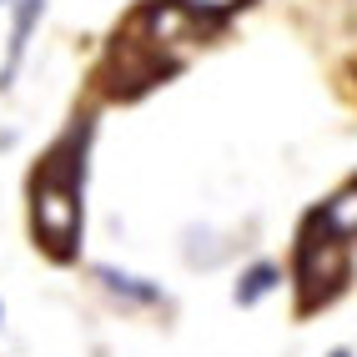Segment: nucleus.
<instances>
[{
  "label": "nucleus",
  "mask_w": 357,
  "mask_h": 357,
  "mask_svg": "<svg viewBox=\"0 0 357 357\" xmlns=\"http://www.w3.org/2000/svg\"><path fill=\"white\" fill-rule=\"evenodd\" d=\"M86 146L91 121L76 126L61 146L31 172V236L45 257L76 261L86 227Z\"/></svg>",
  "instance_id": "f257e3e1"
},
{
  "label": "nucleus",
  "mask_w": 357,
  "mask_h": 357,
  "mask_svg": "<svg viewBox=\"0 0 357 357\" xmlns=\"http://www.w3.org/2000/svg\"><path fill=\"white\" fill-rule=\"evenodd\" d=\"M172 6H181L186 15L197 20V26H217V20L236 15L242 6H252V0H172Z\"/></svg>",
  "instance_id": "0eeeda50"
},
{
  "label": "nucleus",
  "mask_w": 357,
  "mask_h": 357,
  "mask_svg": "<svg viewBox=\"0 0 357 357\" xmlns=\"http://www.w3.org/2000/svg\"><path fill=\"white\" fill-rule=\"evenodd\" d=\"M40 20H45V0H10V40H6V66H0V91L15 86V70L26 66Z\"/></svg>",
  "instance_id": "20e7f679"
},
{
  "label": "nucleus",
  "mask_w": 357,
  "mask_h": 357,
  "mask_svg": "<svg viewBox=\"0 0 357 357\" xmlns=\"http://www.w3.org/2000/svg\"><path fill=\"white\" fill-rule=\"evenodd\" d=\"M91 277H96V287L106 297H116L121 307H166V292H161V282L151 277H141V272H126V267H116V261H96L91 267Z\"/></svg>",
  "instance_id": "7ed1b4c3"
},
{
  "label": "nucleus",
  "mask_w": 357,
  "mask_h": 357,
  "mask_svg": "<svg viewBox=\"0 0 357 357\" xmlns=\"http://www.w3.org/2000/svg\"><path fill=\"white\" fill-rule=\"evenodd\" d=\"M292 277H297V292H302V312H317L347 282V242H337L317 222H307L302 242H297V272Z\"/></svg>",
  "instance_id": "f03ea898"
},
{
  "label": "nucleus",
  "mask_w": 357,
  "mask_h": 357,
  "mask_svg": "<svg viewBox=\"0 0 357 357\" xmlns=\"http://www.w3.org/2000/svg\"><path fill=\"white\" fill-rule=\"evenodd\" d=\"M0 327H6V302H0Z\"/></svg>",
  "instance_id": "1a4fd4ad"
},
{
  "label": "nucleus",
  "mask_w": 357,
  "mask_h": 357,
  "mask_svg": "<svg viewBox=\"0 0 357 357\" xmlns=\"http://www.w3.org/2000/svg\"><path fill=\"white\" fill-rule=\"evenodd\" d=\"M0 6H10V0H0Z\"/></svg>",
  "instance_id": "9d476101"
},
{
  "label": "nucleus",
  "mask_w": 357,
  "mask_h": 357,
  "mask_svg": "<svg viewBox=\"0 0 357 357\" xmlns=\"http://www.w3.org/2000/svg\"><path fill=\"white\" fill-rule=\"evenodd\" d=\"M312 222H317L322 231H332L337 242H352V236H357V181H347L342 192H332V197L312 211Z\"/></svg>",
  "instance_id": "39448f33"
},
{
  "label": "nucleus",
  "mask_w": 357,
  "mask_h": 357,
  "mask_svg": "<svg viewBox=\"0 0 357 357\" xmlns=\"http://www.w3.org/2000/svg\"><path fill=\"white\" fill-rule=\"evenodd\" d=\"M282 282H287V277H282L277 261H272V257H257L252 267H242V277H236L231 302H236V307H257V302H267V297L282 287Z\"/></svg>",
  "instance_id": "423d86ee"
},
{
  "label": "nucleus",
  "mask_w": 357,
  "mask_h": 357,
  "mask_svg": "<svg viewBox=\"0 0 357 357\" xmlns=\"http://www.w3.org/2000/svg\"><path fill=\"white\" fill-rule=\"evenodd\" d=\"M327 357H357V352H352V347H332Z\"/></svg>",
  "instance_id": "6e6552de"
}]
</instances>
